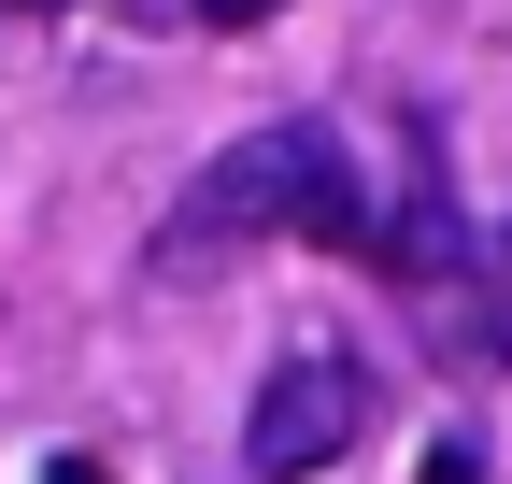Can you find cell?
<instances>
[{
    "instance_id": "7",
    "label": "cell",
    "mask_w": 512,
    "mask_h": 484,
    "mask_svg": "<svg viewBox=\"0 0 512 484\" xmlns=\"http://www.w3.org/2000/svg\"><path fill=\"white\" fill-rule=\"evenodd\" d=\"M498 271H512V242H498Z\"/></svg>"
},
{
    "instance_id": "1",
    "label": "cell",
    "mask_w": 512,
    "mask_h": 484,
    "mask_svg": "<svg viewBox=\"0 0 512 484\" xmlns=\"http://www.w3.org/2000/svg\"><path fill=\"white\" fill-rule=\"evenodd\" d=\"M242 242H370V200H356V171H342V129H313V114L242 129L200 186L157 214V285L228 271Z\"/></svg>"
},
{
    "instance_id": "3",
    "label": "cell",
    "mask_w": 512,
    "mask_h": 484,
    "mask_svg": "<svg viewBox=\"0 0 512 484\" xmlns=\"http://www.w3.org/2000/svg\"><path fill=\"white\" fill-rule=\"evenodd\" d=\"M356 257H384L399 285H441V271H470V242H456V200H441V143H427V129L399 143V200L370 214V242H356Z\"/></svg>"
},
{
    "instance_id": "2",
    "label": "cell",
    "mask_w": 512,
    "mask_h": 484,
    "mask_svg": "<svg viewBox=\"0 0 512 484\" xmlns=\"http://www.w3.org/2000/svg\"><path fill=\"white\" fill-rule=\"evenodd\" d=\"M370 428V371L342 342H299L271 385H256V413H242V470L256 484H299V470H328L342 442Z\"/></svg>"
},
{
    "instance_id": "6",
    "label": "cell",
    "mask_w": 512,
    "mask_h": 484,
    "mask_svg": "<svg viewBox=\"0 0 512 484\" xmlns=\"http://www.w3.org/2000/svg\"><path fill=\"white\" fill-rule=\"evenodd\" d=\"M43 484H114V470L100 456H43Z\"/></svg>"
},
{
    "instance_id": "5",
    "label": "cell",
    "mask_w": 512,
    "mask_h": 484,
    "mask_svg": "<svg viewBox=\"0 0 512 484\" xmlns=\"http://www.w3.org/2000/svg\"><path fill=\"white\" fill-rule=\"evenodd\" d=\"M427 484H484V442H427Z\"/></svg>"
},
{
    "instance_id": "4",
    "label": "cell",
    "mask_w": 512,
    "mask_h": 484,
    "mask_svg": "<svg viewBox=\"0 0 512 484\" xmlns=\"http://www.w3.org/2000/svg\"><path fill=\"white\" fill-rule=\"evenodd\" d=\"M185 15H200V29H271L285 0H185Z\"/></svg>"
}]
</instances>
